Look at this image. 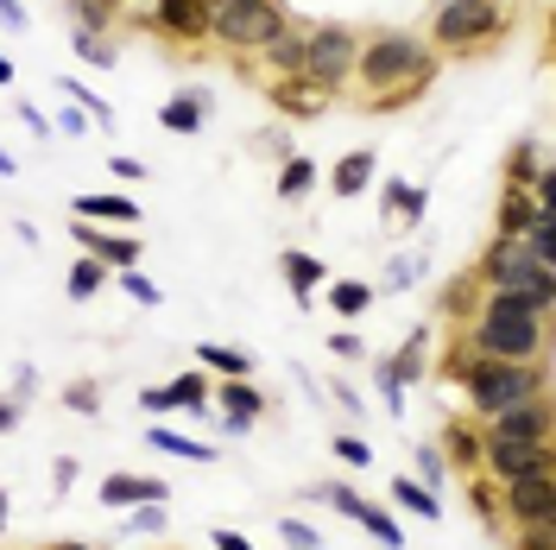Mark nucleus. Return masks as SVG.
Wrapping results in <instances>:
<instances>
[{
    "mask_svg": "<svg viewBox=\"0 0 556 550\" xmlns=\"http://www.w3.org/2000/svg\"><path fill=\"white\" fill-rule=\"evenodd\" d=\"M437 70H443V58L430 51V38H417V33H374V38H361L354 89H361L367 102H380V96H392V89L424 96V89L437 83Z\"/></svg>",
    "mask_w": 556,
    "mask_h": 550,
    "instance_id": "f257e3e1",
    "label": "nucleus"
},
{
    "mask_svg": "<svg viewBox=\"0 0 556 550\" xmlns=\"http://www.w3.org/2000/svg\"><path fill=\"white\" fill-rule=\"evenodd\" d=\"M462 392H468V417L486 424V417L513 412V405L544 392V361H486V354H475L462 367Z\"/></svg>",
    "mask_w": 556,
    "mask_h": 550,
    "instance_id": "f03ea898",
    "label": "nucleus"
},
{
    "mask_svg": "<svg viewBox=\"0 0 556 550\" xmlns=\"http://www.w3.org/2000/svg\"><path fill=\"white\" fill-rule=\"evenodd\" d=\"M556 316H506V310H481L475 323H468V336L462 342L486 354V361H544L551 354V329Z\"/></svg>",
    "mask_w": 556,
    "mask_h": 550,
    "instance_id": "7ed1b4c3",
    "label": "nucleus"
},
{
    "mask_svg": "<svg viewBox=\"0 0 556 550\" xmlns=\"http://www.w3.org/2000/svg\"><path fill=\"white\" fill-rule=\"evenodd\" d=\"M291 26V13H285V0H215V20H208V38L222 45V51H266L278 33Z\"/></svg>",
    "mask_w": 556,
    "mask_h": 550,
    "instance_id": "20e7f679",
    "label": "nucleus"
},
{
    "mask_svg": "<svg viewBox=\"0 0 556 550\" xmlns=\"http://www.w3.org/2000/svg\"><path fill=\"white\" fill-rule=\"evenodd\" d=\"M475 278H481L486 291H538V298L556 310V273L525 241H513V235H493V241H486Z\"/></svg>",
    "mask_w": 556,
    "mask_h": 550,
    "instance_id": "39448f33",
    "label": "nucleus"
},
{
    "mask_svg": "<svg viewBox=\"0 0 556 550\" xmlns=\"http://www.w3.org/2000/svg\"><path fill=\"white\" fill-rule=\"evenodd\" d=\"M354 64H361V33L354 26H311L304 33V83L323 96H342L354 89Z\"/></svg>",
    "mask_w": 556,
    "mask_h": 550,
    "instance_id": "423d86ee",
    "label": "nucleus"
},
{
    "mask_svg": "<svg viewBox=\"0 0 556 550\" xmlns=\"http://www.w3.org/2000/svg\"><path fill=\"white\" fill-rule=\"evenodd\" d=\"M506 26H513L506 0H462V7H437L430 45L437 51H481L493 38H506Z\"/></svg>",
    "mask_w": 556,
    "mask_h": 550,
    "instance_id": "0eeeda50",
    "label": "nucleus"
},
{
    "mask_svg": "<svg viewBox=\"0 0 556 550\" xmlns=\"http://www.w3.org/2000/svg\"><path fill=\"white\" fill-rule=\"evenodd\" d=\"M556 468V443H525V437H486L481 443V475L493 487L519 482V475H551Z\"/></svg>",
    "mask_w": 556,
    "mask_h": 550,
    "instance_id": "6e6552de",
    "label": "nucleus"
},
{
    "mask_svg": "<svg viewBox=\"0 0 556 550\" xmlns=\"http://www.w3.org/2000/svg\"><path fill=\"white\" fill-rule=\"evenodd\" d=\"M500 513L513 518V525H551V518H556V468H551V475L500 482Z\"/></svg>",
    "mask_w": 556,
    "mask_h": 550,
    "instance_id": "1a4fd4ad",
    "label": "nucleus"
},
{
    "mask_svg": "<svg viewBox=\"0 0 556 550\" xmlns=\"http://www.w3.org/2000/svg\"><path fill=\"white\" fill-rule=\"evenodd\" d=\"M215 7L208 0H146V26L159 38H177V45H203Z\"/></svg>",
    "mask_w": 556,
    "mask_h": 550,
    "instance_id": "9d476101",
    "label": "nucleus"
},
{
    "mask_svg": "<svg viewBox=\"0 0 556 550\" xmlns=\"http://www.w3.org/2000/svg\"><path fill=\"white\" fill-rule=\"evenodd\" d=\"M486 437H525V443H556V399L551 392H538V399H525L513 412L486 417Z\"/></svg>",
    "mask_w": 556,
    "mask_h": 550,
    "instance_id": "9b49d317",
    "label": "nucleus"
},
{
    "mask_svg": "<svg viewBox=\"0 0 556 550\" xmlns=\"http://www.w3.org/2000/svg\"><path fill=\"white\" fill-rule=\"evenodd\" d=\"M139 405H146V412H208V405H215V374L190 367V374H177L172 386H146Z\"/></svg>",
    "mask_w": 556,
    "mask_h": 550,
    "instance_id": "f8f14e48",
    "label": "nucleus"
},
{
    "mask_svg": "<svg viewBox=\"0 0 556 550\" xmlns=\"http://www.w3.org/2000/svg\"><path fill=\"white\" fill-rule=\"evenodd\" d=\"M70 228H76V247L96 253L108 273H127V266H139V253H146L134 228H102V222H70Z\"/></svg>",
    "mask_w": 556,
    "mask_h": 550,
    "instance_id": "ddd939ff",
    "label": "nucleus"
},
{
    "mask_svg": "<svg viewBox=\"0 0 556 550\" xmlns=\"http://www.w3.org/2000/svg\"><path fill=\"white\" fill-rule=\"evenodd\" d=\"M374 172H380V152L354 146V152H342V159H336V172H329V190H336L342 203H354V197H367V190H374Z\"/></svg>",
    "mask_w": 556,
    "mask_h": 550,
    "instance_id": "4468645a",
    "label": "nucleus"
},
{
    "mask_svg": "<svg viewBox=\"0 0 556 550\" xmlns=\"http://www.w3.org/2000/svg\"><path fill=\"white\" fill-rule=\"evenodd\" d=\"M531 222H538V197H531L525 184H500V203H493V235H513V241H525V235H531Z\"/></svg>",
    "mask_w": 556,
    "mask_h": 550,
    "instance_id": "2eb2a0df",
    "label": "nucleus"
},
{
    "mask_svg": "<svg viewBox=\"0 0 556 550\" xmlns=\"http://www.w3.org/2000/svg\"><path fill=\"white\" fill-rule=\"evenodd\" d=\"M278 273H285V285H291V298H298V304H311L316 285L329 278V266H323L316 253H304V247H285V253H278Z\"/></svg>",
    "mask_w": 556,
    "mask_h": 550,
    "instance_id": "dca6fc26",
    "label": "nucleus"
},
{
    "mask_svg": "<svg viewBox=\"0 0 556 550\" xmlns=\"http://www.w3.org/2000/svg\"><path fill=\"white\" fill-rule=\"evenodd\" d=\"M70 222H102V228H134L139 203L134 197H76L70 203Z\"/></svg>",
    "mask_w": 556,
    "mask_h": 550,
    "instance_id": "f3484780",
    "label": "nucleus"
},
{
    "mask_svg": "<svg viewBox=\"0 0 556 550\" xmlns=\"http://www.w3.org/2000/svg\"><path fill=\"white\" fill-rule=\"evenodd\" d=\"M152 500H172V487L152 475H108L102 482V507H152Z\"/></svg>",
    "mask_w": 556,
    "mask_h": 550,
    "instance_id": "a211bd4d",
    "label": "nucleus"
},
{
    "mask_svg": "<svg viewBox=\"0 0 556 550\" xmlns=\"http://www.w3.org/2000/svg\"><path fill=\"white\" fill-rule=\"evenodd\" d=\"M260 64H266V76H304V26H285V33L266 45V51H253Z\"/></svg>",
    "mask_w": 556,
    "mask_h": 550,
    "instance_id": "6ab92c4d",
    "label": "nucleus"
},
{
    "mask_svg": "<svg viewBox=\"0 0 556 550\" xmlns=\"http://www.w3.org/2000/svg\"><path fill=\"white\" fill-rule=\"evenodd\" d=\"M215 412L222 417H241V424H260L266 412V392L247 386V379H215Z\"/></svg>",
    "mask_w": 556,
    "mask_h": 550,
    "instance_id": "aec40b11",
    "label": "nucleus"
},
{
    "mask_svg": "<svg viewBox=\"0 0 556 550\" xmlns=\"http://www.w3.org/2000/svg\"><path fill=\"white\" fill-rule=\"evenodd\" d=\"M273 102H278V114H291V121H316L329 96H323V89H311L304 76H278V83H273Z\"/></svg>",
    "mask_w": 556,
    "mask_h": 550,
    "instance_id": "412c9836",
    "label": "nucleus"
},
{
    "mask_svg": "<svg viewBox=\"0 0 556 550\" xmlns=\"http://www.w3.org/2000/svg\"><path fill=\"white\" fill-rule=\"evenodd\" d=\"M203 121H208L203 89H184V96H172V102L159 108V127H172V134H203Z\"/></svg>",
    "mask_w": 556,
    "mask_h": 550,
    "instance_id": "4be33fe9",
    "label": "nucleus"
},
{
    "mask_svg": "<svg viewBox=\"0 0 556 550\" xmlns=\"http://www.w3.org/2000/svg\"><path fill=\"white\" fill-rule=\"evenodd\" d=\"M197 367L215 379H247L253 374V354L247 348H228V342H197Z\"/></svg>",
    "mask_w": 556,
    "mask_h": 550,
    "instance_id": "5701e85b",
    "label": "nucleus"
},
{
    "mask_svg": "<svg viewBox=\"0 0 556 550\" xmlns=\"http://www.w3.org/2000/svg\"><path fill=\"white\" fill-rule=\"evenodd\" d=\"M380 197H386V215H399V222H424V209H430V190L405 184V177H386Z\"/></svg>",
    "mask_w": 556,
    "mask_h": 550,
    "instance_id": "b1692460",
    "label": "nucleus"
},
{
    "mask_svg": "<svg viewBox=\"0 0 556 550\" xmlns=\"http://www.w3.org/2000/svg\"><path fill=\"white\" fill-rule=\"evenodd\" d=\"M481 443H486L481 417H455L450 430H443V455H450V462H475V468H481Z\"/></svg>",
    "mask_w": 556,
    "mask_h": 550,
    "instance_id": "393cba45",
    "label": "nucleus"
},
{
    "mask_svg": "<svg viewBox=\"0 0 556 550\" xmlns=\"http://www.w3.org/2000/svg\"><path fill=\"white\" fill-rule=\"evenodd\" d=\"M374 298H380V291H374L367 278H329V310L348 316V323H354L361 310H374Z\"/></svg>",
    "mask_w": 556,
    "mask_h": 550,
    "instance_id": "a878e982",
    "label": "nucleus"
},
{
    "mask_svg": "<svg viewBox=\"0 0 556 550\" xmlns=\"http://www.w3.org/2000/svg\"><path fill=\"white\" fill-rule=\"evenodd\" d=\"M392 500H399L405 513L430 518V525L443 518V507H437V487H424V482H417V475H399V482H392Z\"/></svg>",
    "mask_w": 556,
    "mask_h": 550,
    "instance_id": "bb28decb",
    "label": "nucleus"
},
{
    "mask_svg": "<svg viewBox=\"0 0 556 550\" xmlns=\"http://www.w3.org/2000/svg\"><path fill=\"white\" fill-rule=\"evenodd\" d=\"M102 285H108V266L96 260V253H76V260H70V273H64V291H70V298H96Z\"/></svg>",
    "mask_w": 556,
    "mask_h": 550,
    "instance_id": "cd10ccee",
    "label": "nucleus"
},
{
    "mask_svg": "<svg viewBox=\"0 0 556 550\" xmlns=\"http://www.w3.org/2000/svg\"><path fill=\"white\" fill-rule=\"evenodd\" d=\"M311 190H316V165L304 159V152H291V159H285V172H278V197H285V203H298V197H311Z\"/></svg>",
    "mask_w": 556,
    "mask_h": 550,
    "instance_id": "c85d7f7f",
    "label": "nucleus"
},
{
    "mask_svg": "<svg viewBox=\"0 0 556 550\" xmlns=\"http://www.w3.org/2000/svg\"><path fill=\"white\" fill-rule=\"evenodd\" d=\"M538 152H544L538 139H519V146L506 152V184H525V190H531V184H538V172H544V159H538Z\"/></svg>",
    "mask_w": 556,
    "mask_h": 550,
    "instance_id": "c756f323",
    "label": "nucleus"
},
{
    "mask_svg": "<svg viewBox=\"0 0 556 550\" xmlns=\"http://www.w3.org/2000/svg\"><path fill=\"white\" fill-rule=\"evenodd\" d=\"M424 342H430V336H424V329H412V336H405V348L386 361V374L399 379V386H412V379L424 374Z\"/></svg>",
    "mask_w": 556,
    "mask_h": 550,
    "instance_id": "7c9ffc66",
    "label": "nucleus"
},
{
    "mask_svg": "<svg viewBox=\"0 0 556 550\" xmlns=\"http://www.w3.org/2000/svg\"><path fill=\"white\" fill-rule=\"evenodd\" d=\"M481 310H506V316H556L538 291H486V304Z\"/></svg>",
    "mask_w": 556,
    "mask_h": 550,
    "instance_id": "2f4dec72",
    "label": "nucleus"
},
{
    "mask_svg": "<svg viewBox=\"0 0 556 550\" xmlns=\"http://www.w3.org/2000/svg\"><path fill=\"white\" fill-rule=\"evenodd\" d=\"M121 20V0H70V26H89V33H108Z\"/></svg>",
    "mask_w": 556,
    "mask_h": 550,
    "instance_id": "473e14b6",
    "label": "nucleus"
},
{
    "mask_svg": "<svg viewBox=\"0 0 556 550\" xmlns=\"http://www.w3.org/2000/svg\"><path fill=\"white\" fill-rule=\"evenodd\" d=\"M58 89H64L70 102H76V108H83V114H89V121H96V127H114V102H102L96 89H83L76 76H58Z\"/></svg>",
    "mask_w": 556,
    "mask_h": 550,
    "instance_id": "72a5a7b5",
    "label": "nucleus"
},
{
    "mask_svg": "<svg viewBox=\"0 0 556 550\" xmlns=\"http://www.w3.org/2000/svg\"><path fill=\"white\" fill-rule=\"evenodd\" d=\"M70 51H76L83 64H96V70L114 64V45H108V33H89V26H70Z\"/></svg>",
    "mask_w": 556,
    "mask_h": 550,
    "instance_id": "f704fd0d",
    "label": "nucleus"
},
{
    "mask_svg": "<svg viewBox=\"0 0 556 550\" xmlns=\"http://www.w3.org/2000/svg\"><path fill=\"white\" fill-rule=\"evenodd\" d=\"M152 449H165V455H184V462H215V449L197 443V437H177L165 424H152Z\"/></svg>",
    "mask_w": 556,
    "mask_h": 550,
    "instance_id": "c9c22d12",
    "label": "nucleus"
},
{
    "mask_svg": "<svg viewBox=\"0 0 556 550\" xmlns=\"http://www.w3.org/2000/svg\"><path fill=\"white\" fill-rule=\"evenodd\" d=\"M412 475L424 487H443V475H450V455H443V443H417L412 449Z\"/></svg>",
    "mask_w": 556,
    "mask_h": 550,
    "instance_id": "e433bc0d",
    "label": "nucleus"
},
{
    "mask_svg": "<svg viewBox=\"0 0 556 550\" xmlns=\"http://www.w3.org/2000/svg\"><path fill=\"white\" fill-rule=\"evenodd\" d=\"M361 525H367V532H374V538H380L386 550H399V545H405V538H399V518L386 513V507H361Z\"/></svg>",
    "mask_w": 556,
    "mask_h": 550,
    "instance_id": "4c0bfd02",
    "label": "nucleus"
},
{
    "mask_svg": "<svg viewBox=\"0 0 556 550\" xmlns=\"http://www.w3.org/2000/svg\"><path fill=\"white\" fill-rule=\"evenodd\" d=\"M525 247H531V253H538V260L556 273V222H544V215H538V222H531V235H525Z\"/></svg>",
    "mask_w": 556,
    "mask_h": 550,
    "instance_id": "58836bf2",
    "label": "nucleus"
},
{
    "mask_svg": "<svg viewBox=\"0 0 556 550\" xmlns=\"http://www.w3.org/2000/svg\"><path fill=\"white\" fill-rule=\"evenodd\" d=\"M531 197H538V215L556 222V159H544V172H538V184H531Z\"/></svg>",
    "mask_w": 556,
    "mask_h": 550,
    "instance_id": "ea45409f",
    "label": "nucleus"
},
{
    "mask_svg": "<svg viewBox=\"0 0 556 550\" xmlns=\"http://www.w3.org/2000/svg\"><path fill=\"white\" fill-rule=\"evenodd\" d=\"M114 278H121V291H127L134 304H159V285L139 273V266H127V273H114Z\"/></svg>",
    "mask_w": 556,
    "mask_h": 550,
    "instance_id": "a19ab883",
    "label": "nucleus"
},
{
    "mask_svg": "<svg viewBox=\"0 0 556 550\" xmlns=\"http://www.w3.org/2000/svg\"><path fill=\"white\" fill-rule=\"evenodd\" d=\"M329 455H342L348 468H367V462H374V449L361 443V437H336V443H329Z\"/></svg>",
    "mask_w": 556,
    "mask_h": 550,
    "instance_id": "79ce46f5",
    "label": "nucleus"
},
{
    "mask_svg": "<svg viewBox=\"0 0 556 550\" xmlns=\"http://www.w3.org/2000/svg\"><path fill=\"white\" fill-rule=\"evenodd\" d=\"M64 405H70V412H83V417H96V412H102V405H96V379H76V386L64 392Z\"/></svg>",
    "mask_w": 556,
    "mask_h": 550,
    "instance_id": "37998d69",
    "label": "nucleus"
},
{
    "mask_svg": "<svg viewBox=\"0 0 556 550\" xmlns=\"http://www.w3.org/2000/svg\"><path fill=\"white\" fill-rule=\"evenodd\" d=\"M165 518H172L165 513V500H152V507H139V513L127 518V532H165Z\"/></svg>",
    "mask_w": 556,
    "mask_h": 550,
    "instance_id": "c03bdc74",
    "label": "nucleus"
},
{
    "mask_svg": "<svg viewBox=\"0 0 556 550\" xmlns=\"http://www.w3.org/2000/svg\"><path fill=\"white\" fill-rule=\"evenodd\" d=\"M278 538H285L291 550H316V532L304 525V518H285V525H278Z\"/></svg>",
    "mask_w": 556,
    "mask_h": 550,
    "instance_id": "a18cd8bd",
    "label": "nucleus"
},
{
    "mask_svg": "<svg viewBox=\"0 0 556 550\" xmlns=\"http://www.w3.org/2000/svg\"><path fill=\"white\" fill-rule=\"evenodd\" d=\"M329 507H336V513H348V518H361V507H367V500H361V493H354V487H329Z\"/></svg>",
    "mask_w": 556,
    "mask_h": 550,
    "instance_id": "49530a36",
    "label": "nucleus"
},
{
    "mask_svg": "<svg viewBox=\"0 0 556 550\" xmlns=\"http://www.w3.org/2000/svg\"><path fill=\"white\" fill-rule=\"evenodd\" d=\"M20 121H26V134H38V139H51V134H58V121H51V114H38L33 102H20Z\"/></svg>",
    "mask_w": 556,
    "mask_h": 550,
    "instance_id": "de8ad7c7",
    "label": "nucleus"
},
{
    "mask_svg": "<svg viewBox=\"0 0 556 550\" xmlns=\"http://www.w3.org/2000/svg\"><path fill=\"white\" fill-rule=\"evenodd\" d=\"M108 172L121 177V184H139V177H146V165H139V159H127V152H114V159H108Z\"/></svg>",
    "mask_w": 556,
    "mask_h": 550,
    "instance_id": "09e8293b",
    "label": "nucleus"
},
{
    "mask_svg": "<svg viewBox=\"0 0 556 550\" xmlns=\"http://www.w3.org/2000/svg\"><path fill=\"white\" fill-rule=\"evenodd\" d=\"M20 417H26V399H20V392H13V399H0V437H7Z\"/></svg>",
    "mask_w": 556,
    "mask_h": 550,
    "instance_id": "8fccbe9b",
    "label": "nucleus"
},
{
    "mask_svg": "<svg viewBox=\"0 0 556 550\" xmlns=\"http://www.w3.org/2000/svg\"><path fill=\"white\" fill-rule=\"evenodd\" d=\"M0 26H7V33H26V7H20V0H0Z\"/></svg>",
    "mask_w": 556,
    "mask_h": 550,
    "instance_id": "3c124183",
    "label": "nucleus"
},
{
    "mask_svg": "<svg viewBox=\"0 0 556 550\" xmlns=\"http://www.w3.org/2000/svg\"><path fill=\"white\" fill-rule=\"evenodd\" d=\"M329 354H342V361H354V354H361V336H354V329H342V336H329Z\"/></svg>",
    "mask_w": 556,
    "mask_h": 550,
    "instance_id": "603ef678",
    "label": "nucleus"
},
{
    "mask_svg": "<svg viewBox=\"0 0 556 550\" xmlns=\"http://www.w3.org/2000/svg\"><path fill=\"white\" fill-rule=\"evenodd\" d=\"M83 127H89V114H83V108L70 102L64 114H58V134H83Z\"/></svg>",
    "mask_w": 556,
    "mask_h": 550,
    "instance_id": "864d4df0",
    "label": "nucleus"
},
{
    "mask_svg": "<svg viewBox=\"0 0 556 550\" xmlns=\"http://www.w3.org/2000/svg\"><path fill=\"white\" fill-rule=\"evenodd\" d=\"M475 513H481V518H506V513H500V500H493L481 482H475Z\"/></svg>",
    "mask_w": 556,
    "mask_h": 550,
    "instance_id": "5fc2aeb1",
    "label": "nucleus"
},
{
    "mask_svg": "<svg viewBox=\"0 0 556 550\" xmlns=\"http://www.w3.org/2000/svg\"><path fill=\"white\" fill-rule=\"evenodd\" d=\"M417 266H424V260H399V266L386 273V285H412V278H417Z\"/></svg>",
    "mask_w": 556,
    "mask_h": 550,
    "instance_id": "6e6d98bb",
    "label": "nucleus"
},
{
    "mask_svg": "<svg viewBox=\"0 0 556 550\" xmlns=\"http://www.w3.org/2000/svg\"><path fill=\"white\" fill-rule=\"evenodd\" d=\"M215 550H253V545H247L241 532H228V525H222V532H215Z\"/></svg>",
    "mask_w": 556,
    "mask_h": 550,
    "instance_id": "4d7b16f0",
    "label": "nucleus"
},
{
    "mask_svg": "<svg viewBox=\"0 0 556 550\" xmlns=\"http://www.w3.org/2000/svg\"><path fill=\"white\" fill-rule=\"evenodd\" d=\"M13 172H20V159H13V152L0 146V177H13Z\"/></svg>",
    "mask_w": 556,
    "mask_h": 550,
    "instance_id": "13d9d810",
    "label": "nucleus"
},
{
    "mask_svg": "<svg viewBox=\"0 0 556 550\" xmlns=\"http://www.w3.org/2000/svg\"><path fill=\"white\" fill-rule=\"evenodd\" d=\"M7 83H13V64H7V58H0V89H7Z\"/></svg>",
    "mask_w": 556,
    "mask_h": 550,
    "instance_id": "bf43d9fd",
    "label": "nucleus"
},
{
    "mask_svg": "<svg viewBox=\"0 0 556 550\" xmlns=\"http://www.w3.org/2000/svg\"><path fill=\"white\" fill-rule=\"evenodd\" d=\"M45 550H96V545H45Z\"/></svg>",
    "mask_w": 556,
    "mask_h": 550,
    "instance_id": "052dcab7",
    "label": "nucleus"
},
{
    "mask_svg": "<svg viewBox=\"0 0 556 550\" xmlns=\"http://www.w3.org/2000/svg\"><path fill=\"white\" fill-rule=\"evenodd\" d=\"M0 532H7V493H0Z\"/></svg>",
    "mask_w": 556,
    "mask_h": 550,
    "instance_id": "680f3d73",
    "label": "nucleus"
},
{
    "mask_svg": "<svg viewBox=\"0 0 556 550\" xmlns=\"http://www.w3.org/2000/svg\"><path fill=\"white\" fill-rule=\"evenodd\" d=\"M430 7H462V0H430Z\"/></svg>",
    "mask_w": 556,
    "mask_h": 550,
    "instance_id": "e2e57ef3",
    "label": "nucleus"
},
{
    "mask_svg": "<svg viewBox=\"0 0 556 550\" xmlns=\"http://www.w3.org/2000/svg\"><path fill=\"white\" fill-rule=\"evenodd\" d=\"M519 550H538V545H519Z\"/></svg>",
    "mask_w": 556,
    "mask_h": 550,
    "instance_id": "0e129e2a",
    "label": "nucleus"
},
{
    "mask_svg": "<svg viewBox=\"0 0 556 550\" xmlns=\"http://www.w3.org/2000/svg\"><path fill=\"white\" fill-rule=\"evenodd\" d=\"M551 33H556V20H551Z\"/></svg>",
    "mask_w": 556,
    "mask_h": 550,
    "instance_id": "69168bd1",
    "label": "nucleus"
},
{
    "mask_svg": "<svg viewBox=\"0 0 556 550\" xmlns=\"http://www.w3.org/2000/svg\"><path fill=\"white\" fill-rule=\"evenodd\" d=\"M208 7H215V0H208Z\"/></svg>",
    "mask_w": 556,
    "mask_h": 550,
    "instance_id": "338daca9",
    "label": "nucleus"
}]
</instances>
